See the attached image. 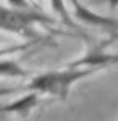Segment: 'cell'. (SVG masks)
Returning <instances> with one entry per match:
<instances>
[{"mask_svg":"<svg viewBox=\"0 0 118 121\" xmlns=\"http://www.w3.org/2000/svg\"><path fill=\"white\" fill-rule=\"evenodd\" d=\"M113 39L115 37H112L110 40H102L100 44L89 45L87 52L81 58L73 60L71 63H68V66H71V68H97V69H104V68L113 66L118 61V56L115 53L105 52V47L110 45Z\"/></svg>","mask_w":118,"mask_h":121,"instance_id":"3957f363","label":"cell"},{"mask_svg":"<svg viewBox=\"0 0 118 121\" xmlns=\"http://www.w3.org/2000/svg\"><path fill=\"white\" fill-rule=\"evenodd\" d=\"M49 2H50V8L54 10V13L63 21V24H66L68 28H71V29H78V23L70 15L65 0H49Z\"/></svg>","mask_w":118,"mask_h":121,"instance_id":"8992f818","label":"cell"},{"mask_svg":"<svg viewBox=\"0 0 118 121\" xmlns=\"http://www.w3.org/2000/svg\"><path fill=\"white\" fill-rule=\"evenodd\" d=\"M39 23L41 24L55 23V18L31 10H15L0 7V31L32 40V39H39V32L36 31V24Z\"/></svg>","mask_w":118,"mask_h":121,"instance_id":"7a4b0ae2","label":"cell"},{"mask_svg":"<svg viewBox=\"0 0 118 121\" xmlns=\"http://www.w3.org/2000/svg\"><path fill=\"white\" fill-rule=\"evenodd\" d=\"M8 92H15V89H2V91H0L2 95H5V94H8Z\"/></svg>","mask_w":118,"mask_h":121,"instance_id":"ba28073f","label":"cell"},{"mask_svg":"<svg viewBox=\"0 0 118 121\" xmlns=\"http://www.w3.org/2000/svg\"><path fill=\"white\" fill-rule=\"evenodd\" d=\"M0 76L2 78H26L27 76V71L23 69L21 66L13 61V60H0Z\"/></svg>","mask_w":118,"mask_h":121,"instance_id":"52a82bcc","label":"cell"},{"mask_svg":"<svg viewBox=\"0 0 118 121\" xmlns=\"http://www.w3.org/2000/svg\"><path fill=\"white\" fill-rule=\"evenodd\" d=\"M18 121H37V120H27V118H19Z\"/></svg>","mask_w":118,"mask_h":121,"instance_id":"9c48e42d","label":"cell"},{"mask_svg":"<svg viewBox=\"0 0 118 121\" xmlns=\"http://www.w3.org/2000/svg\"><path fill=\"white\" fill-rule=\"evenodd\" d=\"M41 95L36 92H27L13 102L0 105V115H18L21 118H27L29 113L39 105Z\"/></svg>","mask_w":118,"mask_h":121,"instance_id":"5b68a950","label":"cell"},{"mask_svg":"<svg viewBox=\"0 0 118 121\" xmlns=\"http://www.w3.org/2000/svg\"><path fill=\"white\" fill-rule=\"evenodd\" d=\"M70 5L73 7V18L78 23H82L86 26H92V28L107 29L115 36V32H117V19L115 18L102 16L99 13L92 11L91 8L84 7L79 0H70Z\"/></svg>","mask_w":118,"mask_h":121,"instance_id":"277c9868","label":"cell"},{"mask_svg":"<svg viewBox=\"0 0 118 121\" xmlns=\"http://www.w3.org/2000/svg\"><path fill=\"white\" fill-rule=\"evenodd\" d=\"M97 68H71L65 66L62 69H50L39 74L32 76L26 86L18 87V91L24 92H36L37 95H49V97H57L60 100H66L71 87L78 81H82L89 76L99 73Z\"/></svg>","mask_w":118,"mask_h":121,"instance_id":"6da1fadb","label":"cell"}]
</instances>
